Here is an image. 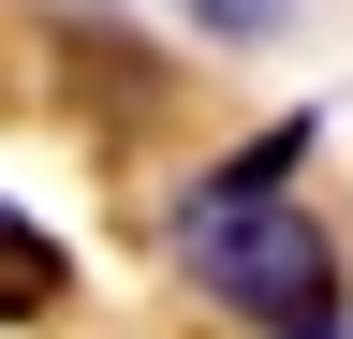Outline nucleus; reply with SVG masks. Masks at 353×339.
Instances as JSON below:
<instances>
[{
	"instance_id": "nucleus-1",
	"label": "nucleus",
	"mask_w": 353,
	"mask_h": 339,
	"mask_svg": "<svg viewBox=\"0 0 353 339\" xmlns=\"http://www.w3.org/2000/svg\"><path fill=\"white\" fill-rule=\"evenodd\" d=\"M294 148L309 133H265L250 162H221V177L176 192V266H192L221 310H265V325L339 310V251L309 236V206H294Z\"/></svg>"
},
{
	"instance_id": "nucleus-2",
	"label": "nucleus",
	"mask_w": 353,
	"mask_h": 339,
	"mask_svg": "<svg viewBox=\"0 0 353 339\" xmlns=\"http://www.w3.org/2000/svg\"><path fill=\"white\" fill-rule=\"evenodd\" d=\"M59 280H74V251L44 236V222H15V206H0V325H30Z\"/></svg>"
},
{
	"instance_id": "nucleus-3",
	"label": "nucleus",
	"mask_w": 353,
	"mask_h": 339,
	"mask_svg": "<svg viewBox=\"0 0 353 339\" xmlns=\"http://www.w3.org/2000/svg\"><path fill=\"white\" fill-rule=\"evenodd\" d=\"M176 15H192V30H221V45H265L294 0H176Z\"/></svg>"
}]
</instances>
